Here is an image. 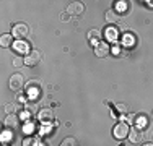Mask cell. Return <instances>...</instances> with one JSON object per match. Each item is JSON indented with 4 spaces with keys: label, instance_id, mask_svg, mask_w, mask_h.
Here are the masks:
<instances>
[{
    "label": "cell",
    "instance_id": "6",
    "mask_svg": "<svg viewBox=\"0 0 153 146\" xmlns=\"http://www.w3.org/2000/svg\"><path fill=\"white\" fill-rule=\"evenodd\" d=\"M101 38H103V34H101L100 29H91V31H88V34H86V39H88V42L93 44L94 47H96L100 42H103V41H101Z\"/></svg>",
    "mask_w": 153,
    "mask_h": 146
},
{
    "label": "cell",
    "instance_id": "20",
    "mask_svg": "<svg viewBox=\"0 0 153 146\" xmlns=\"http://www.w3.org/2000/svg\"><path fill=\"white\" fill-rule=\"evenodd\" d=\"M60 18H62L64 21H67V20H68V13H67V12H65V13H62V15H60Z\"/></svg>",
    "mask_w": 153,
    "mask_h": 146
},
{
    "label": "cell",
    "instance_id": "14",
    "mask_svg": "<svg viewBox=\"0 0 153 146\" xmlns=\"http://www.w3.org/2000/svg\"><path fill=\"white\" fill-rule=\"evenodd\" d=\"M108 38L111 39V41H116V38H117V31H116V28H109Z\"/></svg>",
    "mask_w": 153,
    "mask_h": 146
},
{
    "label": "cell",
    "instance_id": "5",
    "mask_svg": "<svg viewBox=\"0 0 153 146\" xmlns=\"http://www.w3.org/2000/svg\"><path fill=\"white\" fill-rule=\"evenodd\" d=\"M39 60H41V52H39V50H30V52L25 55V63L30 65V67H34Z\"/></svg>",
    "mask_w": 153,
    "mask_h": 146
},
{
    "label": "cell",
    "instance_id": "15",
    "mask_svg": "<svg viewBox=\"0 0 153 146\" xmlns=\"http://www.w3.org/2000/svg\"><path fill=\"white\" fill-rule=\"evenodd\" d=\"M23 63H25V58H23V57L16 55L15 58H13V65H15V67H21Z\"/></svg>",
    "mask_w": 153,
    "mask_h": 146
},
{
    "label": "cell",
    "instance_id": "10",
    "mask_svg": "<svg viewBox=\"0 0 153 146\" xmlns=\"http://www.w3.org/2000/svg\"><path fill=\"white\" fill-rule=\"evenodd\" d=\"M109 50L111 49H109V46L106 42H100L96 47H94V54H96L98 57H106L109 54Z\"/></svg>",
    "mask_w": 153,
    "mask_h": 146
},
{
    "label": "cell",
    "instance_id": "7",
    "mask_svg": "<svg viewBox=\"0 0 153 146\" xmlns=\"http://www.w3.org/2000/svg\"><path fill=\"white\" fill-rule=\"evenodd\" d=\"M129 140L132 141V143H140V141L143 140V133H142V130L138 128V127H130Z\"/></svg>",
    "mask_w": 153,
    "mask_h": 146
},
{
    "label": "cell",
    "instance_id": "23",
    "mask_svg": "<svg viewBox=\"0 0 153 146\" xmlns=\"http://www.w3.org/2000/svg\"><path fill=\"white\" fill-rule=\"evenodd\" d=\"M119 146H124V145H119Z\"/></svg>",
    "mask_w": 153,
    "mask_h": 146
},
{
    "label": "cell",
    "instance_id": "2",
    "mask_svg": "<svg viewBox=\"0 0 153 146\" xmlns=\"http://www.w3.org/2000/svg\"><path fill=\"white\" fill-rule=\"evenodd\" d=\"M23 86H25V78H23L21 73H15V75L10 76V80H8V88L10 89L18 91V89H21Z\"/></svg>",
    "mask_w": 153,
    "mask_h": 146
},
{
    "label": "cell",
    "instance_id": "22",
    "mask_svg": "<svg viewBox=\"0 0 153 146\" xmlns=\"http://www.w3.org/2000/svg\"><path fill=\"white\" fill-rule=\"evenodd\" d=\"M152 119H153V112H152Z\"/></svg>",
    "mask_w": 153,
    "mask_h": 146
},
{
    "label": "cell",
    "instance_id": "21",
    "mask_svg": "<svg viewBox=\"0 0 153 146\" xmlns=\"http://www.w3.org/2000/svg\"><path fill=\"white\" fill-rule=\"evenodd\" d=\"M142 146H153V143H143Z\"/></svg>",
    "mask_w": 153,
    "mask_h": 146
},
{
    "label": "cell",
    "instance_id": "18",
    "mask_svg": "<svg viewBox=\"0 0 153 146\" xmlns=\"http://www.w3.org/2000/svg\"><path fill=\"white\" fill-rule=\"evenodd\" d=\"M135 117H137V115H134V114H129V115H126V120H127V123H132V122H135Z\"/></svg>",
    "mask_w": 153,
    "mask_h": 146
},
{
    "label": "cell",
    "instance_id": "17",
    "mask_svg": "<svg viewBox=\"0 0 153 146\" xmlns=\"http://www.w3.org/2000/svg\"><path fill=\"white\" fill-rule=\"evenodd\" d=\"M15 107H16L15 104H7L5 105V112L7 114H13V112H15Z\"/></svg>",
    "mask_w": 153,
    "mask_h": 146
},
{
    "label": "cell",
    "instance_id": "13",
    "mask_svg": "<svg viewBox=\"0 0 153 146\" xmlns=\"http://www.w3.org/2000/svg\"><path fill=\"white\" fill-rule=\"evenodd\" d=\"M60 146H76V140L75 138H65V140H62V143H60Z\"/></svg>",
    "mask_w": 153,
    "mask_h": 146
},
{
    "label": "cell",
    "instance_id": "19",
    "mask_svg": "<svg viewBox=\"0 0 153 146\" xmlns=\"http://www.w3.org/2000/svg\"><path fill=\"white\" fill-rule=\"evenodd\" d=\"M116 107H117V111H121V112H127V105L126 104H117Z\"/></svg>",
    "mask_w": 153,
    "mask_h": 146
},
{
    "label": "cell",
    "instance_id": "9",
    "mask_svg": "<svg viewBox=\"0 0 153 146\" xmlns=\"http://www.w3.org/2000/svg\"><path fill=\"white\" fill-rule=\"evenodd\" d=\"M52 119H54V114L49 107L41 109V111L38 112V120H41V122H51Z\"/></svg>",
    "mask_w": 153,
    "mask_h": 146
},
{
    "label": "cell",
    "instance_id": "1",
    "mask_svg": "<svg viewBox=\"0 0 153 146\" xmlns=\"http://www.w3.org/2000/svg\"><path fill=\"white\" fill-rule=\"evenodd\" d=\"M129 127H127L126 122H119L114 125V128H112V135H114V138H117V140H124L126 136H129Z\"/></svg>",
    "mask_w": 153,
    "mask_h": 146
},
{
    "label": "cell",
    "instance_id": "16",
    "mask_svg": "<svg viewBox=\"0 0 153 146\" xmlns=\"http://www.w3.org/2000/svg\"><path fill=\"white\" fill-rule=\"evenodd\" d=\"M33 145H36L34 138H25L23 140V146H33Z\"/></svg>",
    "mask_w": 153,
    "mask_h": 146
},
{
    "label": "cell",
    "instance_id": "11",
    "mask_svg": "<svg viewBox=\"0 0 153 146\" xmlns=\"http://www.w3.org/2000/svg\"><path fill=\"white\" fill-rule=\"evenodd\" d=\"M106 21L108 23H117L119 21V13L116 12V10H108L106 12Z\"/></svg>",
    "mask_w": 153,
    "mask_h": 146
},
{
    "label": "cell",
    "instance_id": "12",
    "mask_svg": "<svg viewBox=\"0 0 153 146\" xmlns=\"http://www.w3.org/2000/svg\"><path fill=\"white\" fill-rule=\"evenodd\" d=\"M0 44H2V47H10L13 44V36L2 34V38H0Z\"/></svg>",
    "mask_w": 153,
    "mask_h": 146
},
{
    "label": "cell",
    "instance_id": "4",
    "mask_svg": "<svg viewBox=\"0 0 153 146\" xmlns=\"http://www.w3.org/2000/svg\"><path fill=\"white\" fill-rule=\"evenodd\" d=\"M30 34V28L26 26L25 23H18L13 26V36L18 39H23V38H26V36Z\"/></svg>",
    "mask_w": 153,
    "mask_h": 146
},
{
    "label": "cell",
    "instance_id": "8",
    "mask_svg": "<svg viewBox=\"0 0 153 146\" xmlns=\"http://www.w3.org/2000/svg\"><path fill=\"white\" fill-rule=\"evenodd\" d=\"M3 123H5V127H8V128H18V127H20V119H18V115H15V114H8Z\"/></svg>",
    "mask_w": 153,
    "mask_h": 146
},
{
    "label": "cell",
    "instance_id": "3",
    "mask_svg": "<svg viewBox=\"0 0 153 146\" xmlns=\"http://www.w3.org/2000/svg\"><path fill=\"white\" fill-rule=\"evenodd\" d=\"M83 12H85L83 2H72V3H68V7H67V13L72 15V16H80Z\"/></svg>",
    "mask_w": 153,
    "mask_h": 146
}]
</instances>
